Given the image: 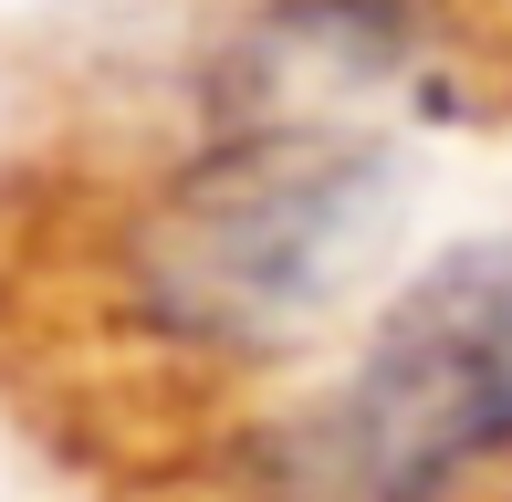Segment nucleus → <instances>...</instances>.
Listing matches in <instances>:
<instances>
[{
  "label": "nucleus",
  "mask_w": 512,
  "mask_h": 502,
  "mask_svg": "<svg viewBox=\"0 0 512 502\" xmlns=\"http://www.w3.org/2000/svg\"><path fill=\"white\" fill-rule=\"evenodd\" d=\"M398 168L345 126H251L209 147L147 231V304L209 346H283L366 283Z\"/></svg>",
  "instance_id": "nucleus-1"
},
{
  "label": "nucleus",
  "mask_w": 512,
  "mask_h": 502,
  "mask_svg": "<svg viewBox=\"0 0 512 502\" xmlns=\"http://www.w3.org/2000/svg\"><path fill=\"white\" fill-rule=\"evenodd\" d=\"M512 440V241H460L387 304L293 450L304 502H439Z\"/></svg>",
  "instance_id": "nucleus-2"
}]
</instances>
